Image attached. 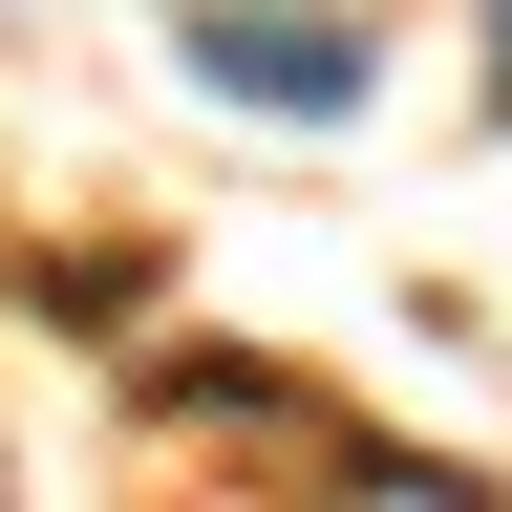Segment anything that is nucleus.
Masks as SVG:
<instances>
[{
	"label": "nucleus",
	"mask_w": 512,
	"mask_h": 512,
	"mask_svg": "<svg viewBox=\"0 0 512 512\" xmlns=\"http://www.w3.org/2000/svg\"><path fill=\"white\" fill-rule=\"evenodd\" d=\"M491 107H512V0H491Z\"/></svg>",
	"instance_id": "nucleus-2"
},
{
	"label": "nucleus",
	"mask_w": 512,
	"mask_h": 512,
	"mask_svg": "<svg viewBox=\"0 0 512 512\" xmlns=\"http://www.w3.org/2000/svg\"><path fill=\"white\" fill-rule=\"evenodd\" d=\"M192 86L342 128V107H363V22H299V0H192Z\"/></svg>",
	"instance_id": "nucleus-1"
}]
</instances>
